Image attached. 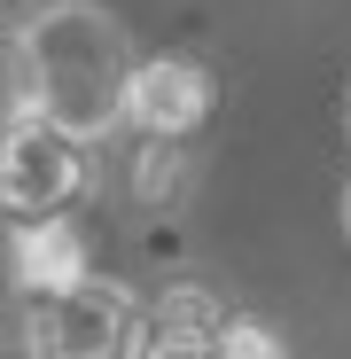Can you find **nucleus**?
I'll return each instance as SVG.
<instances>
[{
  "label": "nucleus",
  "instance_id": "nucleus-1",
  "mask_svg": "<svg viewBox=\"0 0 351 359\" xmlns=\"http://www.w3.org/2000/svg\"><path fill=\"white\" fill-rule=\"evenodd\" d=\"M24 55H32V94L47 126H63L86 149L125 126V86L141 71V55L117 16L86 8V0H55L24 24Z\"/></svg>",
  "mask_w": 351,
  "mask_h": 359
},
{
  "label": "nucleus",
  "instance_id": "nucleus-2",
  "mask_svg": "<svg viewBox=\"0 0 351 359\" xmlns=\"http://www.w3.org/2000/svg\"><path fill=\"white\" fill-rule=\"evenodd\" d=\"M141 351V305L117 281H71L24 305V359H133Z\"/></svg>",
  "mask_w": 351,
  "mask_h": 359
},
{
  "label": "nucleus",
  "instance_id": "nucleus-3",
  "mask_svg": "<svg viewBox=\"0 0 351 359\" xmlns=\"http://www.w3.org/2000/svg\"><path fill=\"white\" fill-rule=\"evenodd\" d=\"M94 180V149L71 141L63 126H47V117H32V126H16L8 141H0V211L8 219H63Z\"/></svg>",
  "mask_w": 351,
  "mask_h": 359
},
{
  "label": "nucleus",
  "instance_id": "nucleus-4",
  "mask_svg": "<svg viewBox=\"0 0 351 359\" xmlns=\"http://www.w3.org/2000/svg\"><path fill=\"white\" fill-rule=\"evenodd\" d=\"M211 117V71L188 63V55H149L125 86V126L149 141H188Z\"/></svg>",
  "mask_w": 351,
  "mask_h": 359
},
{
  "label": "nucleus",
  "instance_id": "nucleus-5",
  "mask_svg": "<svg viewBox=\"0 0 351 359\" xmlns=\"http://www.w3.org/2000/svg\"><path fill=\"white\" fill-rule=\"evenodd\" d=\"M133 359H226V313L203 289H164L141 313V351Z\"/></svg>",
  "mask_w": 351,
  "mask_h": 359
},
{
  "label": "nucleus",
  "instance_id": "nucleus-6",
  "mask_svg": "<svg viewBox=\"0 0 351 359\" xmlns=\"http://www.w3.org/2000/svg\"><path fill=\"white\" fill-rule=\"evenodd\" d=\"M16 281H24V297H47V289L86 281V250H78V234H71L63 219H32V226L16 234Z\"/></svg>",
  "mask_w": 351,
  "mask_h": 359
},
{
  "label": "nucleus",
  "instance_id": "nucleus-7",
  "mask_svg": "<svg viewBox=\"0 0 351 359\" xmlns=\"http://www.w3.org/2000/svg\"><path fill=\"white\" fill-rule=\"evenodd\" d=\"M39 117V94H32V55H24V24H0V141L16 126Z\"/></svg>",
  "mask_w": 351,
  "mask_h": 359
},
{
  "label": "nucleus",
  "instance_id": "nucleus-8",
  "mask_svg": "<svg viewBox=\"0 0 351 359\" xmlns=\"http://www.w3.org/2000/svg\"><path fill=\"white\" fill-rule=\"evenodd\" d=\"M226 359H289L266 320H226Z\"/></svg>",
  "mask_w": 351,
  "mask_h": 359
},
{
  "label": "nucleus",
  "instance_id": "nucleus-9",
  "mask_svg": "<svg viewBox=\"0 0 351 359\" xmlns=\"http://www.w3.org/2000/svg\"><path fill=\"white\" fill-rule=\"evenodd\" d=\"M343 234H351V188H343Z\"/></svg>",
  "mask_w": 351,
  "mask_h": 359
},
{
  "label": "nucleus",
  "instance_id": "nucleus-10",
  "mask_svg": "<svg viewBox=\"0 0 351 359\" xmlns=\"http://www.w3.org/2000/svg\"><path fill=\"white\" fill-rule=\"evenodd\" d=\"M0 8H16V0H0Z\"/></svg>",
  "mask_w": 351,
  "mask_h": 359
}]
</instances>
